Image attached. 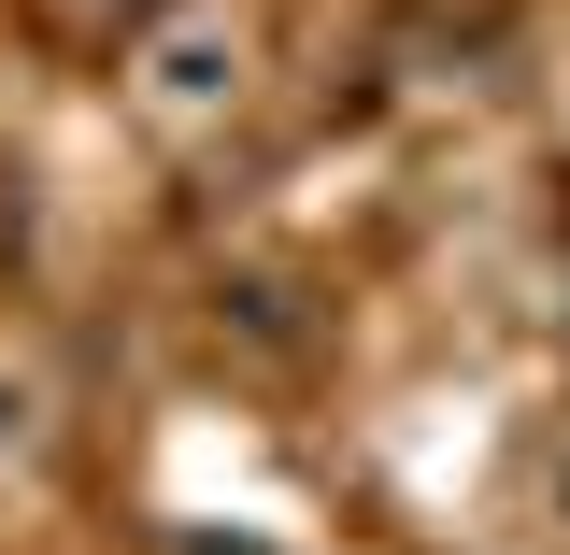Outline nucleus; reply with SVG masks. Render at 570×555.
I'll return each instance as SVG.
<instances>
[{
	"mask_svg": "<svg viewBox=\"0 0 570 555\" xmlns=\"http://www.w3.org/2000/svg\"><path fill=\"white\" fill-rule=\"evenodd\" d=\"M228 86H243V29H228V0H186V14L142 29V100H157V115H214Z\"/></svg>",
	"mask_w": 570,
	"mask_h": 555,
	"instance_id": "1",
	"label": "nucleus"
},
{
	"mask_svg": "<svg viewBox=\"0 0 570 555\" xmlns=\"http://www.w3.org/2000/svg\"><path fill=\"white\" fill-rule=\"evenodd\" d=\"M29 427H43V385H29V370H0V470L29 456Z\"/></svg>",
	"mask_w": 570,
	"mask_h": 555,
	"instance_id": "2",
	"label": "nucleus"
}]
</instances>
